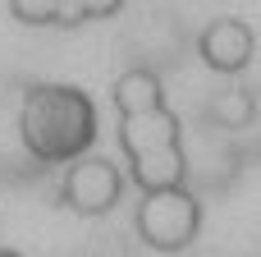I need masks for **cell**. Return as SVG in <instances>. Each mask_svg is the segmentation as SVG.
<instances>
[{"mask_svg":"<svg viewBox=\"0 0 261 257\" xmlns=\"http://www.w3.org/2000/svg\"><path fill=\"white\" fill-rule=\"evenodd\" d=\"M115 110H119V147L128 156L133 179L156 193L174 189L184 179V147H179V120L165 106L161 78L151 69H133L115 83Z\"/></svg>","mask_w":261,"mask_h":257,"instance_id":"obj_1","label":"cell"},{"mask_svg":"<svg viewBox=\"0 0 261 257\" xmlns=\"http://www.w3.org/2000/svg\"><path fill=\"white\" fill-rule=\"evenodd\" d=\"M18 138L46 166L78 161V156H87V147L96 138V106L83 87L32 83L18 106Z\"/></svg>","mask_w":261,"mask_h":257,"instance_id":"obj_2","label":"cell"},{"mask_svg":"<svg viewBox=\"0 0 261 257\" xmlns=\"http://www.w3.org/2000/svg\"><path fill=\"white\" fill-rule=\"evenodd\" d=\"M197 225H202V207H197L193 193H184L179 184L147 193L142 207H138V235H142V244L156 248V253H184V248L197 239Z\"/></svg>","mask_w":261,"mask_h":257,"instance_id":"obj_3","label":"cell"},{"mask_svg":"<svg viewBox=\"0 0 261 257\" xmlns=\"http://www.w3.org/2000/svg\"><path fill=\"white\" fill-rule=\"evenodd\" d=\"M119 193H124V175L106 156H78V161H69V175H64L60 198L78 216H106L119 202Z\"/></svg>","mask_w":261,"mask_h":257,"instance_id":"obj_4","label":"cell"},{"mask_svg":"<svg viewBox=\"0 0 261 257\" xmlns=\"http://www.w3.org/2000/svg\"><path fill=\"white\" fill-rule=\"evenodd\" d=\"M197 46H202V60H206L211 69L234 74V69H243L248 55H252V28L239 23V18H216V23L202 32Z\"/></svg>","mask_w":261,"mask_h":257,"instance_id":"obj_5","label":"cell"},{"mask_svg":"<svg viewBox=\"0 0 261 257\" xmlns=\"http://www.w3.org/2000/svg\"><path fill=\"white\" fill-rule=\"evenodd\" d=\"M0 257H23V253H14V248H0Z\"/></svg>","mask_w":261,"mask_h":257,"instance_id":"obj_6","label":"cell"}]
</instances>
